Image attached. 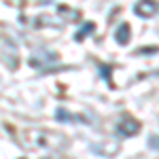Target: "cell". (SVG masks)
I'll return each instance as SVG.
<instances>
[{"label":"cell","mask_w":159,"mask_h":159,"mask_svg":"<svg viewBox=\"0 0 159 159\" xmlns=\"http://www.w3.org/2000/svg\"><path fill=\"white\" fill-rule=\"evenodd\" d=\"M140 132V123L132 119V117H127V119H123L119 125H117V134L121 136V138H132Z\"/></svg>","instance_id":"obj_1"},{"label":"cell","mask_w":159,"mask_h":159,"mask_svg":"<svg viewBox=\"0 0 159 159\" xmlns=\"http://www.w3.org/2000/svg\"><path fill=\"white\" fill-rule=\"evenodd\" d=\"M134 13L138 17H148V15L157 13V2H136Z\"/></svg>","instance_id":"obj_2"},{"label":"cell","mask_w":159,"mask_h":159,"mask_svg":"<svg viewBox=\"0 0 159 159\" xmlns=\"http://www.w3.org/2000/svg\"><path fill=\"white\" fill-rule=\"evenodd\" d=\"M129 32H132V30H129V25L121 24L117 30H115V40H117L119 45H125V43L129 40Z\"/></svg>","instance_id":"obj_3"},{"label":"cell","mask_w":159,"mask_h":159,"mask_svg":"<svg viewBox=\"0 0 159 159\" xmlns=\"http://www.w3.org/2000/svg\"><path fill=\"white\" fill-rule=\"evenodd\" d=\"M55 117H57L60 121H66V123H76V121H83L81 117H76V115H72V112H68L66 108H57V110H55Z\"/></svg>","instance_id":"obj_4"},{"label":"cell","mask_w":159,"mask_h":159,"mask_svg":"<svg viewBox=\"0 0 159 159\" xmlns=\"http://www.w3.org/2000/svg\"><path fill=\"white\" fill-rule=\"evenodd\" d=\"M91 30H93V24H85L79 32H76V34H74V38H76V40H81V38H85V34H87V32H91Z\"/></svg>","instance_id":"obj_5"},{"label":"cell","mask_w":159,"mask_h":159,"mask_svg":"<svg viewBox=\"0 0 159 159\" xmlns=\"http://www.w3.org/2000/svg\"><path fill=\"white\" fill-rule=\"evenodd\" d=\"M148 147L151 148H155V151H159V136H148Z\"/></svg>","instance_id":"obj_6"}]
</instances>
